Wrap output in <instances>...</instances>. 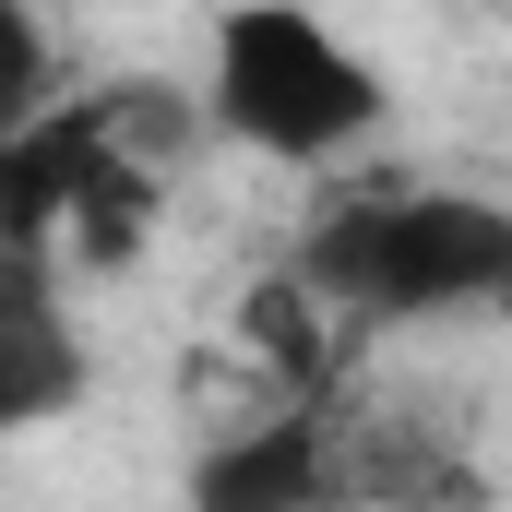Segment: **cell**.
<instances>
[{"label":"cell","mask_w":512,"mask_h":512,"mask_svg":"<svg viewBox=\"0 0 512 512\" xmlns=\"http://www.w3.org/2000/svg\"><path fill=\"white\" fill-rule=\"evenodd\" d=\"M286 262H298L358 334L465 322V310H501L512 203L501 191H453V179H346V191L298 227Z\"/></svg>","instance_id":"1"},{"label":"cell","mask_w":512,"mask_h":512,"mask_svg":"<svg viewBox=\"0 0 512 512\" xmlns=\"http://www.w3.org/2000/svg\"><path fill=\"white\" fill-rule=\"evenodd\" d=\"M203 108H215V143L322 179V167H358L393 131V84H382V60H358L334 36V12L227 0L215 36H203Z\"/></svg>","instance_id":"2"},{"label":"cell","mask_w":512,"mask_h":512,"mask_svg":"<svg viewBox=\"0 0 512 512\" xmlns=\"http://www.w3.org/2000/svg\"><path fill=\"white\" fill-rule=\"evenodd\" d=\"M84 382H96V358H84V334H72L60 251H12V262H0V429L72 417Z\"/></svg>","instance_id":"3"},{"label":"cell","mask_w":512,"mask_h":512,"mask_svg":"<svg viewBox=\"0 0 512 512\" xmlns=\"http://www.w3.org/2000/svg\"><path fill=\"white\" fill-rule=\"evenodd\" d=\"M489 322H512V274H501V310H489Z\"/></svg>","instance_id":"4"}]
</instances>
